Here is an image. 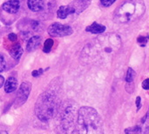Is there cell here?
<instances>
[{
  "mask_svg": "<svg viewBox=\"0 0 149 134\" xmlns=\"http://www.w3.org/2000/svg\"><path fill=\"white\" fill-rule=\"evenodd\" d=\"M149 39V36H147V37H142V36H141V37H138V39H137V41H138V43L141 44V45H146V44L148 43V41Z\"/></svg>",
  "mask_w": 149,
  "mask_h": 134,
  "instance_id": "ac0fdd59",
  "label": "cell"
},
{
  "mask_svg": "<svg viewBox=\"0 0 149 134\" xmlns=\"http://www.w3.org/2000/svg\"><path fill=\"white\" fill-rule=\"evenodd\" d=\"M74 133L85 134L102 133V119L95 109L89 106H82L79 109Z\"/></svg>",
  "mask_w": 149,
  "mask_h": 134,
  "instance_id": "7a4b0ae2",
  "label": "cell"
},
{
  "mask_svg": "<svg viewBox=\"0 0 149 134\" xmlns=\"http://www.w3.org/2000/svg\"><path fill=\"white\" fill-rule=\"evenodd\" d=\"M28 8L32 11H40L44 8V1L43 0H28L27 2Z\"/></svg>",
  "mask_w": 149,
  "mask_h": 134,
  "instance_id": "7c38bea8",
  "label": "cell"
},
{
  "mask_svg": "<svg viewBox=\"0 0 149 134\" xmlns=\"http://www.w3.org/2000/svg\"><path fill=\"white\" fill-rule=\"evenodd\" d=\"M116 0H100V3L103 6L105 7H109L111 6Z\"/></svg>",
  "mask_w": 149,
  "mask_h": 134,
  "instance_id": "d6986e66",
  "label": "cell"
},
{
  "mask_svg": "<svg viewBox=\"0 0 149 134\" xmlns=\"http://www.w3.org/2000/svg\"><path fill=\"white\" fill-rule=\"evenodd\" d=\"M75 13V9L72 5H63L58 8L57 10V16L60 19H65L69 15L74 14Z\"/></svg>",
  "mask_w": 149,
  "mask_h": 134,
  "instance_id": "ba28073f",
  "label": "cell"
},
{
  "mask_svg": "<svg viewBox=\"0 0 149 134\" xmlns=\"http://www.w3.org/2000/svg\"><path fill=\"white\" fill-rule=\"evenodd\" d=\"M92 0H78L76 2H74L73 3H72L71 5L75 9V13L79 14L80 12H82L84 10H86L91 3Z\"/></svg>",
  "mask_w": 149,
  "mask_h": 134,
  "instance_id": "30bf717a",
  "label": "cell"
},
{
  "mask_svg": "<svg viewBox=\"0 0 149 134\" xmlns=\"http://www.w3.org/2000/svg\"><path fill=\"white\" fill-rule=\"evenodd\" d=\"M2 9L7 13L15 14L20 9V2L19 0H9L3 3Z\"/></svg>",
  "mask_w": 149,
  "mask_h": 134,
  "instance_id": "52a82bcc",
  "label": "cell"
},
{
  "mask_svg": "<svg viewBox=\"0 0 149 134\" xmlns=\"http://www.w3.org/2000/svg\"><path fill=\"white\" fill-rule=\"evenodd\" d=\"M58 85H52V83L48 88L42 92L35 104V114L38 119L46 122L52 119L58 110Z\"/></svg>",
  "mask_w": 149,
  "mask_h": 134,
  "instance_id": "6da1fadb",
  "label": "cell"
},
{
  "mask_svg": "<svg viewBox=\"0 0 149 134\" xmlns=\"http://www.w3.org/2000/svg\"><path fill=\"white\" fill-rule=\"evenodd\" d=\"M17 87V78H15L14 77H10L9 78H7V80L5 81V84H4L5 92H7V93L13 92L14 91H16Z\"/></svg>",
  "mask_w": 149,
  "mask_h": 134,
  "instance_id": "8fae6325",
  "label": "cell"
},
{
  "mask_svg": "<svg viewBox=\"0 0 149 134\" xmlns=\"http://www.w3.org/2000/svg\"><path fill=\"white\" fill-rule=\"evenodd\" d=\"M41 44V37L39 36H33L31 37L26 45V50L29 52H31L35 50H37Z\"/></svg>",
  "mask_w": 149,
  "mask_h": 134,
  "instance_id": "9c48e42d",
  "label": "cell"
},
{
  "mask_svg": "<svg viewBox=\"0 0 149 134\" xmlns=\"http://www.w3.org/2000/svg\"><path fill=\"white\" fill-rule=\"evenodd\" d=\"M53 44H54V42H53V40H52V38L46 39L45 42V44H44L43 51H44L45 53H49V52L51 51L52 46H53Z\"/></svg>",
  "mask_w": 149,
  "mask_h": 134,
  "instance_id": "9a60e30c",
  "label": "cell"
},
{
  "mask_svg": "<svg viewBox=\"0 0 149 134\" xmlns=\"http://www.w3.org/2000/svg\"><path fill=\"white\" fill-rule=\"evenodd\" d=\"M144 12L145 6L141 0H127L118 8L115 18L120 23H127L141 17Z\"/></svg>",
  "mask_w": 149,
  "mask_h": 134,
  "instance_id": "3957f363",
  "label": "cell"
},
{
  "mask_svg": "<svg viewBox=\"0 0 149 134\" xmlns=\"http://www.w3.org/2000/svg\"><path fill=\"white\" fill-rule=\"evenodd\" d=\"M73 32L72 28L67 24H62L59 23H53L48 28V33L51 37H66L72 35Z\"/></svg>",
  "mask_w": 149,
  "mask_h": 134,
  "instance_id": "5b68a950",
  "label": "cell"
},
{
  "mask_svg": "<svg viewBox=\"0 0 149 134\" xmlns=\"http://www.w3.org/2000/svg\"><path fill=\"white\" fill-rule=\"evenodd\" d=\"M86 31H89L91 33H93V34H100V33H102L106 31V26L94 22L91 25L87 26Z\"/></svg>",
  "mask_w": 149,
  "mask_h": 134,
  "instance_id": "4fadbf2b",
  "label": "cell"
},
{
  "mask_svg": "<svg viewBox=\"0 0 149 134\" xmlns=\"http://www.w3.org/2000/svg\"><path fill=\"white\" fill-rule=\"evenodd\" d=\"M10 56L14 58V59H19L23 54V48L21 47V45L19 44H16L15 45H13L10 50Z\"/></svg>",
  "mask_w": 149,
  "mask_h": 134,
  "instance_id": "5bb4252c",
  "label": "cell"
},
{
  "mask_svg": "<svg viewBox=\"0 0 149 134\" xmlns=\"http://www.w3.org/2000/svg\"><path fill=\"white\" fill-rule=\"evenodd\" d=\"M43 72H44V70L43 69H39L38 71H33L31 75H32V77L37 78V77H39L41 74H43Z\"/></svg>",
  "mask_w": 149,
  "mask_h": 134,
  "instance_id": "ffe728a7",
  "label": "cell"
},
{
  "mask_svg": "<svg viewBox=\"0 0 149 134\" xmlns=\"http://www.w3.org/2000/svg\"><path fill=\"white\" fill-rule=\"evenodd\" d=\"M141 97H137V99H136V106H137V108H138V110L141 108Z\"/></svg>",
  "mask_w": 149,
  "mask_h": 134,
  "instance_id": "603a6c76",
  "label": "cell"
},
{
  "mask_svg": "<svg viewBox=\"0 0 149 134\" xmlns=\"http://www.w3.org/2000/svg\"><path fill=\"white\" fill-rule=\"evenodd\" d=\"M6 68V62L2 54H0V72H3Z\"/></svg>",
  "mask_w": 149,
  "mask_h": 134,
  "instance_id": "e0dca14e",
  "label": "cell"
},
{
  "mask_svg": "<svg viewBox=\"0 0 149 134\" xmlns=\"http://www.w3.org/2000/svg\"><path fill=\"white\" fill-rule=\"evenodd\" d=\"M31 91V84L30 82H23L17 91V97H16V101H15V106L17 107L23 106L27 99L29 98L30 92Z\"/></svg>",
  "mask_w": 149,
  "mask_h": 134,
  "instance_id": "8992f818",
  "label": "cell"
},
{
  "mask_svg": "<svg viewBox=\"0 0 149 134\" xmlns=\"http://www.w3.org/2000/svg\"><path fill=\"white\" fill-rule=\"evenodd\" d=\"M78 111L75 103L71 100L65 101L58 107V112L59 113L60 126L64 132H69L76 125Z\"/></svg>",
  "mask_w": 149,
  "mask_h": 134,
  "instance_id": "277c9868",
  "label": "cell"
},
{
  "mask_svg": "<svg viewBox=\"0 0 149 134\" xmlns=\"http://www.w3.org/2000/svg\"><path fill=\"white\" fill-rule=\"evenodd\" d=\"M142 87H143V89H145V90H149V78L145 79V80L142 82Z\"/></svg>",
  "mask_w": 149,
  "mask_h": 134,
  "instance_id": "7402d4cb",
  "label": "cell"
},
{
  "mask_svg": "<svg viewBox=\"0 0 149 134\" xmlns=\"http://www.w3.org/2000/svg\"><path fill=\"white\" fill-rule=\"evenodd\" d=\"M3 84H4V78L0 75V88L3 85Z\"/></svg>",
  "mask_w": 149,
  "mask_h": 134,
  "instance_id": "cb8c5ba5",
  "label": "cell"
},
{
  "mask_svg": "<svg viewBox=\"0 0 149 134\" xmlns=\"http://www.w3.org/2000/svg\"><path fill=\"white\" fill-rule=\"evenodd\" d=\"M136 76V73L132 69V68H129L127 70V77H126V81L127 83H130V82H133L134 81V78H135Z\"/></svg>",
  "mask_w": 149,
  "mask_h": 134,
  "instance_id": "2e32d148",
  "label": "cell"
},
{
  "mask_svg": "<svg viewBox=\"0 0 149 134\" xmlns=\"http://www.w3.org/2000/svg\"><path fill=\"white\" fill-rule=\"evenodd\" d=\"M8 38H9V40H10V41L14 42V41H16V40H17V35H16L15 33H10V34L8 35Z\"/></svg>",
  "mask_w": 149,
  "mask_h": 134,
  "instance_id": "44dd1931",
  "label": "cell"
}]
</instances>
